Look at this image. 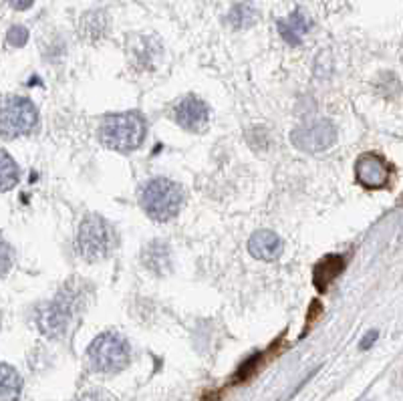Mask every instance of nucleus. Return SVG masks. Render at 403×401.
Returning <instances> with one entry per match:
<instances>
[{
	"mask_svg": "<svg viewBox=\"0 0 403 401\" xmlns=\"http://www.w3.org/2000/svg\"><path fill=\"white\" fill-rule=\"evenodd\" d=\"M117 230L109 220L99 214H89L79 224L77 232V252L87 262H99L111 256L117 248Z\"/></svg>",
	"mask_w": 403,
	"mask_h": 401,
	"instance_id": "f257e3e1",
	"label": "nucleus"
},
{
	"mask_svg": "<svg viewBox=\"0 0 403 401\" xmlns=\"http://www.w3.org/2000/svg\"><path fill=\"white\" fill-rule=\"evenodd\" d=\"M145 139V121L139 113L107 115L99 125V141L113 152L129 154Z\"/></svg>",
	"mask_w": 403,
	"mask_h": 401,
	"instance_id": "f03ea898",
	"label": "nucleus"
},
{
	"mask_svg": "<svg viewBox=\"0 0 403 401\" xmlns=\"http://www.w3.org/2000/svg\"><path fill=\"white\" fill-rule=\"evenodd\" d=\"M81 290L65 287L59 294L39 307L37 311V327L48 339H61L67 333L75 314L81 307Z\"/></svg>",
	"mask_w": 403,
	"mask_h": 401,
	"instance_id": "7ed1b4c3",
	"label": "nucleus"
},
{
	"mask_svg": "<svg viewBox=\"0 0 403 401\" xmlns=\"http://www.w3.org/2000/svg\"><path fill=\"white\" fill-rule=\"evenodd\" d=\"M143 212L156 222H170L176 218L183 204V192L176 181L168 178L150 179L139 194Z\"/></svg>",
	"mask_w": 403,
	"mask_h": 401,
	"instance_id": "20e7f679",
	"label": "nucleus"
},
{
	"mask_svg": "<svg viewBox=\"0 0 403 401\" xmlns=\"http://www.w3.org/2000/svg\"><path fill=\"white\" fill-rule=\"evenodd\" d=\"M91 367L101 373H119L132 361V345L123 335L107 331L93 339L87 349Z\"/></svg>",
	"mask_w": 403,
	"mask_h": 401,
	"instance_id": "39448f33",
	"label": "nucleus"
},
{
	"mask_svg": "<svg viewBox=\"0 0 403 401\" xmlns=\"http://www.w3.org/2000/svg\"><path fill=\"white\" fill-rule=\"evenodd\" d=\"M39 125V112L26 97L10 95L0 99V135L17 139L30 135Z\"/></svg>",
	"mask_w": 403,
	"mask_h": 401,
	"instance_id": "423d86ee",
	"label": "nucleus"
},
{
	"mask_svg": "<svg viewBox=\"0 0 403 401\" xmlns=\"http://www.w3.org/2000/svg\"><path fill=\"white\" fill-rule=\"evenodd\" d=\"M292 145L305 154H321L335 145L337 127L329 119H314L307 121L291 132Z\"/></svg>",
	"mask_w": 403,
	"mask_h": 401,
	"instance_id": "0eeeda50",
	"label": "nucleus"
},
{
	"mask_svg": "<svg viewBox=\"0 0 403 401\" xmlns=\"http://www.w3.org/2000/svg\"><path fill=\"white\" fill-rule=\"evenodd\" d=\"M355 178L363 186L369 190H379L385 188L389 184L391 178V166L389 161L379 154H363L355 161Z\"/></svg>",
	"mask_w": 403,
	"mask_h": 401,
	"instance_id": "6e6552de",
	"label": "nucleus"
},
{
	"mask_svg": "<svg viewBox=\"0 0 403 401\" xmlns=\"http://www.w3.org/2000/svg\"><path fill=\"white\" fill-rule=\"evenodd\" d=\"M174 119L179 127L192 132V134H200L208 127L210 121V107L194 95L181 99L174 112Z\"/></svg>",
	"mask_w": 403,
	"mask_h": 401,
	"instance_id": "1a4fd4ad",
	"label": "nucleus"
},
{
	"mask_svg": "<svg viewBox=\"0 0 403 401\" xmlns=\"http://www.w3.org/2000/svg\"><path fill=\"white\" fill-rule=\"evenodd\" d=\"M248 252L265 262H274L283 254V240L272 230H258L248 240Z\"/></svg>",
	"mask_w": 403,
	"mask_h": 401,
	"instance_id": "9d476101",
	"label": "nucleus"
},
{
	"mask_svg": "<svg viewBox=\"0 0 403 401\" xmlns=\"http://www.w3.org/2000/svg\"><path fill=\"white\" fill-rule=\"evenodd\" d=\"M276 28H278L280 37L289 45H301L305 35L311 30V19L301 8H296V10H292L289 17L278 19L276 21Z\"/></svg>",
	"mask_w": 403,
	"mask_h": 401,
	"instance_id": "9b49d317",
	"label": "nucleus"
},
{
	"mask_svg": "<svg viewBox=\"0 0 403 401\" xmlns=\"http://www.w3.org/2000/svg\"><path fill=\"white\" fill-rule=\"evenodd\" d=\"M141 262L147 270H152L154 274H168L170 268H172V252H170V246L161 240H154L143 248L141 252Z\"/></svg>",
	"mask_w": 403,
	"mask_h": 401,
	"instance_id": "f8f14e48",
	"label": "nucleus"
},
{
	"mask_svg": "<svg viewBox=\"0 0 403 401\" xmlns=\"http://www.w3.org/2000/svg\"><path fill=\"white\" fill-rule=\"evenodd\" d=\"M23 393V377L6 363H0V401H19Z\"/></svg>",
	"mask_w": 403,
	"mask_h": 401,
	"instance_id": "ddd939ff",
	"label": "nucleus"
},
{
	"mask_svg": "<svg viewBox=\"0 0 403 401\" xmlns=\"http://www.w3.org/2000/svg\"><path fill=\"white\" fill-rule=\"evenodd\" d=\"M258 17H260V12L256 10V6L254 4H236L232 10H230V15H228V24L232 26V28H248V26H252V24L258 21Z\"/></svg>",
	"mask_w": 403,
	"mask_h": 401,
	"instance_id": "4468645a",
	"label": "nucleus"
},
{
	"mask_svg": "<svg viewBox=\"0 0 403 401\" xmlns=\"http://www.w3.org/2000/svg\"><path fill=\"white\" fill-rule=\"evenodd\" d=\"M19 166L4 150H0V192H8L19 184Z\"/></svg>",
	"mask_w": 403,
	"mask_h": 401,
	"instance_id": "2eb2a0df",
	"label": "nucleus"
},
{
	"mask_svg": "<svg viewBox=\"0 0 403 401\" xmlns=\"http://www.w3.org/2000/svg\"><path fill=\"white\" fill-rule=\"evenodd\" d=\"M343 270V260L339 258V256H329V258H325L319 267H316V270H314V274H321V272H327V276L323 278V285H321V289L323 287H327L333 278H335L337 274Z\"/></svg>",
	"mask_w": 403,
	"mask_h": 401,
	"instance_id": "dca6fc26",
	"label": "nucleus"
},
{
	"mask_svg": "<svg viewBox=\"0 0 403 401\" xmlns=\"http://www.w3.org/2000/svg\"><path fill=\"white\" fill-rule=\"evenodd\" d=\"M15 265V250L4 240H0V276H6Z\"/></svg>",
	"mask_w": 403,
	"mask_h": 401,
	"instance_id": "f3484780",
	"label": "nucleus"
},
{
	"mask_svg": "<svg viewBox=\"0 0 403 401\" xmlns=\"http://www.w3.org/2000/svg\"><path fill=\"white\" fill-rule=\"evenodd\" d=\"M6 41H8V45L10 46H24L26 45V41H28V30H26L24 26H21V24H15V26L8 28Z\"/></svg>",
	"mask_w": 403,
	"mask_h": 401,
	"instance_id": "a211bd4d",
	"label": "nucleus"
},
{
	"mask_svg": "<svg viewBox=\"0 0 403 401\" xmlns=\"http://www.w3.org/2000/svg\"><path fill=\"white\" fill-rule=\"evenodd\" d=\"M33 2H35V0H8V4H10L15 10H26V8L33 6Z\"/></svg>",
	"mask_w": 403,
	"mask_h": 401,
	"instance_id": "6ab92c4d",
	"label": "nucleus"
},
{
	"mask_svg": "<svg viewBox=\"0 0 403 401\" xmlns=\"http://www.w3.org/2000/svg\"><path fill=\"white\" fill-rule=\"evenodd\" d=\"M375 337H377V333H369V335H367V339H365V341L361 343V349H367V347H369V343H373V341H375Z\"/></svg>",
	"mask_w": 403,
	"mask_h": 401,
	"instance_id": "aec40b11",
	"label": "nucleus"
},
{
	"mask_svg": "<svg viewBox=\"0 0 403 401\" xmlns=\"http://www.w3.org/2000/svg\"><path fill=\"white\" fill-rule=\"evenodd\" d=\"M77 401H89V398H83V400H77Z\"/></svg>",
	"mask_w": 403,
	"mask_h": 401,
	"instance_id": "412c9836",
	"label": "nucleus"
}]
</instances>
